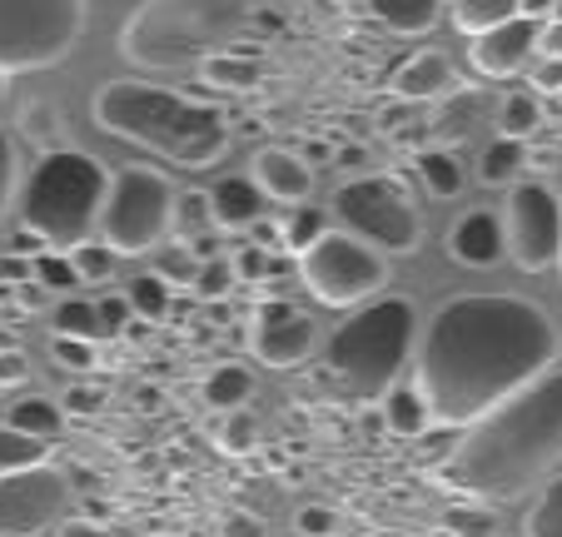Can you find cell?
<instances>
[{
  "label": "cell",
  "mask_w": 562,
  "mask_h": 537,
  "mask_svg": "<svg viewBox=\"0 0 562 537\" xmlns=\"http://www.w3.org/2000/svg\"><path fill=\"white\" fill-rule=\"evenodd\" d=\"M562 334L548 309L518 294H458L438 304L418 334L414 389L434 423L473 428L548 369H558Z\"/></svg>",
  "instance_id": "1"
},
{
  "label": "cell",
  "mask_w": 562,
  "mask_h": 537,
  "mask_svg": "<svg viewBox=\"0 0 562 537\" xmlns=\"http://www.w3.org/2000/svg\"><path fill=\"white\" fill-rule=\"evenodd\" d=\"M562 473V363L463 428L438 478L468 503H518Z\"/></svg>",
  "instance_id": "2"
},
{
  "label": "cell",
  "mask_w": 562,
  "mask_h": 537,
  "mask_svg": "<svg viewBox=\"0 0 562 537\" xmlns=\"http://www.w3.org/2000/svg\"><path fill=\"white\" fill-rule=\"evenodd\" d=\"M90 110H95V125L110 130L115 139L145 145L184 169H210L229 149L224 110L180 96V90H165V85L110 80L95 90Z\"/></svg>",
  "instance_id": "3"
},
{
  "label": "cell",
  "mask_w": 562,
  "mask_h": 537,
  "mask_svg": "<svg viewBox=\"0 0 562 537\" xmlns=\"http://www.w3.org/2000/svg\"><path fill=\"white\" fill-rule=\"evenodd\" d=\"M249 15V0H139L120 31V55L139 70L204 65L245 41Z\"/></svg>",
  "instance_id": "4"
},
{
  "label": "cell",
  "mask_w": 562,
  "mask_h": 537,
  "mask_svg": "<svg viewBox=\"0 0 562 537\" xmlns=\"http://www.w3.org/2000/svg\"><path fill=\"white\" fill-rule=\"evenodd\" d=\"M418 309L398 294L359 304L324 344V369L353 399H383L418 354Z\"/></svg>",
  "instance_id": "5"
},
{
  "label": "cell",
  "mask_w": 562,
  "mask_h": 537,
  "mask_svg": "<svg viewBox=\"0 0 562 537\" xmlns=\"http://www.w3.org/2000/svg\"><path fill=\"white\" fill-rule=\"evenodd\" d=\"M110 194V175L95 155L86 149H50L35 159L21 190V220L25 234L45 244V249L75 254L100 234V210Z\"/></svg>",
  "instance_id": "6"
},
{
  "label": "cell",
  "mask_w": 562,
  "mask_h": 537,
  "mask_svg": "<svg viewBox=\"0 0 562 537\" xmlns=\"http://www.w3.org/2000/svg\"><path fill=\"white\" fill-rule=\"evenodd\" d=\"M175 204H180V190L170 184V175H159L149 165H120L110 175V194H105V210H100L95 239L115 259L149 254L175 234Z\"/></svg>",
  "instance_id": "7"
},
{
  "label": "cell",
  "mask_w": 562,
  "mask_h": 537,
  "mask_svg": "<svg viewBox=\"0 0 562 537\" xmlns=\"http://www.w3.org/2000/svg\"><path fill=\"white\" fill-rule=\"evenodd\" d=\"M86 31V0H0V80L60 65Z\"/></svg>",
  "instance_id": "8"
},
{
  "label": "cell",
  "mask_w": 562,
  "mask_h": 537,
  "mask_svg": "<svg viewBox=\"0 0 562 537\" xmlns=\"http://www.w3.org/2000/svg\"><path fill=\"white\" fill-rule=\"evenodd\" d=\"M334 214L349 234H359L363 244H373L379 254H414L424 239V214L414 204L398 175H359L349 184L334 190Z\"/></svg>",
  "instance_id": "9"
},
{
  "label": "cell",
  "mask_w": 562,
  "mask_h": 537,
  "mask_svg": "<svg viewBox=\"0 0 562 537\" xmlns=\"http://www.w3.org/2000/svg\"><path fill=\"white\" fill-rule=\"evenodd\" d=\"M304 289L329 309H359L389 284V259L349 230H329L314 249L299 254Z\"/></svg>",
  "instance_id": "10"
},
{
  "label": "cell",
  "mask_w": 562,
  "mask_h": 537,
  "mask_svg": "<svg viewBox=\"0 0 562 537\" xmlns=\"http://www.w3.org/2000/svg\"><path fill=\"white\" fill-rule=\"evenodd\" d=\"M503 224H508V254L518 269L542 275L558 269L562 259V200L542 179H518L503 204Z\"/></svg>",
  "instance_id": "11"
},
{
  "label": "cell",
  "mask_w": 562,
  "mask_h": 537,
  "mask_svg": "<svg viewBox=\"0 0 562 537\" xmlns=\"http://www.w3.org/2000/svg\"><path fill=\"white\" fill-rule=\"evenodd\" d=\"M70 473L55 463L0 473V537H45L70 513Z\"/></svg>",
  "instance_id": "12"
},
{
  "label": "cell",
  "mask_w": 562,
  "mask_h": 537,
  "mask_svg": "<svg viewBox=\"0 0 562 537\" xmlns=\"http://www.w3.org/2000/svg\"><path fill=\"white\" fill-rule=\"evenodd\" d=\"M318 334H314V318L304 309H294L289 299H265L249 318V348L265 358L269 369H294L314 354Z\"/></svg>",
  "instance_id": "13"
},
{
  "label": "cell",
  "mask_w": 562,
  "mask_h": 537,
  "mask_svg": "<svg viewBox=\"0 0 562 537\" xmlns=\"http://www.w3.org/2000/svg\"><path fill=\"white\" fill-rule=\"evenodd\" d=\"M538 35H542L538 15H513V21L473 35V51H468L473 55V70L488 75V80H513V75H522V65L538 55Z\"/></svg>",
  "instance_id": "14"
},
{
  "label": "cell",
  "mask_w": 562,
  "mask_h": 537,
  "mask_svg": "<svg viewBox=\"0 0 562 537\" xmlns=\"http://www.w3.org/2000/svg\"><path fill=\"white\" fill-rule=\"evenodd\" d=\"M448 254L463 269H493L508 254V224L498 210H468L448 234Z\"/></svg>",
  "instance_id": "15"
},
{
  "label": "cell",
  "mask_w": 562,
  "mask_h": 537,
  "mask_svg": "<svg viewBox=\"0 0 562 537\" xmlns=\"http://www.w3.org/2000/svg\"><path fill=\"white\" fill-rule=\"evenodd\" d=\"M255 184L265 190V200H279V204H304L308 200V190H314V175H308V165L294 155V149H279V145H269V149H259L255 155Z\"/></svg>",
  "instance_id": "16"
},
{
  "label": "cell",
  "mask_w": 562,
  "mask_h": 537,
  "mask_svg": "<svg viewBox=\"0 0 562 537\" xmlns=\"http://www.w3.org/2000/svg\"><path fill=\"white\" fill-rule=\"evenodd\" d=\"M214 204V230H255L265 220V190L245 175H229L210 190Z\"/></svg>",
  "instance_id": "17"
},
{
  "label": "cell",
  "mask_w": 562,
  "mask_h": 537,
  "mask_svg": "<svg viewBox=\"0 0 562 537\" xmlns=\"http://www.w3.org/2000/svg\"><path fill=\"white\" fill-rule=\"evenodd\" d=\"M448 90H458V80L443 51H418L414 60H404L398 75H393V96H404V100H434V96H448Z\"/></svg>",
  "instance_id": "18"
},
{
  "label": "cell",
  "mask_w": 562,
  "mask_h": 537,
  "mask_svg": "<svg viewBox=\"0 0 562 537\" xmlns=\"http://www.w3.org/2000/svg\"><path fill=\"white\" fill-rule=\"evenodd\" d=\"M200 399L210 403L214 413H239L255 399V373H249L245 363H220V369H210V379L200 383Z\"/></svg>",
  "instance_id": "19"
},
{
  "label": "cell",
  "mask_w": 562,
  "mask_h": 537,
  "mask_svg": "<svg viewBox=\"0 0 562 537\" xmlns=\"http://www.w3.org/2000/svg\"><path fill=\"white\" fill-rule=\"evenodd\" d=\"M379 403H383V423H389L398 438H418V433L434 428V413H428L424 393H418L414 383H393Z\"/></svg>",
  "instance_id": "20"
},
{
  "label": "cell",
  "mask_w": 562,
  "mask_h": 537,
  "mask_svg": "<svg viewBox=\"0 0 562 537\" xmlns=\"http://www.w3.org/2000/svg\"><path fill=\"white\" fill-rule=\"evenodd\" d=\"M369 11L398 35H424L438 25L443 0H369Z\"/></svg>",
  "instance_id": "21"
},
{
  "label": "cell",
  "mask_w": 562,
  "mask_h": 537,
  "mask_svg": "<svg viewBox=\"0 0 562 537\" xmlns=\"http://www.w3.org/2000/svg\"><path fill=\"white\" fill-rule=\"evenodd\" d=\"M60 423H65L60 403H55V399H41V393H25V399H15L11 409H5V428L31 433V438H45V443L60 433Z\"/></svg>",
  "instance_id": "22"
},
{
  "label": "cell",
  "mask_w": 562,
  "mask_h": 537,
  "mask_svg": "<svg viewBox=\"0 0 562 537\" xmlns=\"http://www.w3.org/2000/svg\"><path fill=\"white\" fill-rule=\"evenodd\" d=\"M414 169L434 200H453V194H463V184H468L463 159L448 155V149H424V155H414Z\"/></svg>",
  "instance_id": "23"
},
{
  "label": "cell",
  "mask_w": 562,
  "mask_h": 537,
  "mask_svg": "<svg viewBox=\"0 0 562 537\" xmlns=\"http://www.w3.org/2000/svg\"><path fill=\"white\" fill-rule=\"evenodd\" d=\"M448 11H453V25L463 35H483L493 25L522 15V0H448Z\"/></svg>",
  "instance_id": "24"
},
{
  "label": "cell",
  "mask_w": 562,
  "mask_h": 537,
  "mask_svg": "<svg viewBox=\"0 0 562 537\" xmlns=\"http://www.w3.org/2000/svg\"><path fill=\"white\" fill-rule=\"evenodd\" d=\"M522 165H528V149H522V139H493L488 149H483V165H477V175H483V184H518L522 179Z\"/></svg>",
  "instance_id": "25"
},
{
  "label": "cell",
  "mask_w": 562,
  "mask_h": 537,
  "mask_svg": "<svg viewBox=\"0 0 562 537\" xmlns=\"http://www.w3.org/2000/svg\"><path fill=\"white\" fill-rule=\"evenodd\" d=\"M200 75L210 85H220V90H255L259 60H249V55H239V51H224V55H214V60H204Z\"/></svg>",
  "instance_id": "26"
},
{
  "label": "cell",
  "mask_w": 562,
  "mask_h": 537,
  "mask_svg": "<svg viewBox=\"0 0 562 537\" xmlns=\"http://www.w3.org/2000/svg\"><path fill=\"white\" fill-rule=\"evenodd\" d=\"M125 299H130V314L135 318L159 324V318L170 314V279L165 275H139V279H130Z\"/></svg>",
  "instance_id": "27"
},
{
  "label": "cell",
  "mask_w": 562,
  "mask_h": 537,
  "mask_svg": "<svg viewBox=\"0 0 562 537\" xmlns=\"http://www.w3.org/2000/svg\"><path fill=\"white\" fill-rule=\"evenodd\" d=\"M41 463H50V443L0 428V473H21V468H41Z\"/></svg>",
  "instance_id": "28"
},
{
  "label": "cell",
  "mask_w": 562,
  "mask_h": 537,
  "mask_svg": "<svg viewBox=\"0 0 562 537\" xmlns=\"http://www.w3.org/2000/svg\"><path fill=\"white\" fill-rule=\"evenodd\" d=\"M498 130H503L508 139L538 135V130H542V105H538V96H532V90H513V96L498 105Z\"/></svg>",
  "instance_id": "29"
},
{
  "label": "cell",
  "mask_w": 562,
  "mask_h": 537,
  "mask_svg": "<svg viewBox=\"0 0 562 537\" xmlns=\"http://www.w3.org/2000/svg\"><path fill=\"white\" fill-rule=\"evenodd\" d=\"M329 234V220H324V210H294L284 224H279V249H289V254H304V249H314L318 239Z\"/></svg>",
  "instance_id": "30"
},
{
  "label": "cell",
  "mask_w": 562,
  "mask_h": 537,
  "mask_svg": "<svg viewBox=\"0 0 562 537\" xmlns=\"http://www.w3.org/2000/svg\"><path fill=\"white\" fill-rule=\"evenodd\" d=\"M214 230V204H210V194L204 190H190V194H180V204H175V239H194L200 244L204 234Z\"/></svg>",
  "instance_id": "31"
},
{
  "label": "cell",
  "mask_w": 562,
  "mask_h": 537,
  "mask_svg": "<svg viewBox=\"0 0 562 537\" xmlns=\"http://www.w3.org/2000/svg\"><path fill=\"white\" fill-rule=\"evenodd\" d=\"M443 533L448 537H498V517H493L488 503H453L443 513Z\"/></svg>",
  "instance_id": "32"
},
{
  "label": "cell",
  "mask_w": 562,
  "mask_h": 537,
  "mask_svg": "<svg viewBox=\"0 0 562 537\" xmlns=\"http://www.w3.org/2000/svg\"><path fill=\"white\" fill-rule=\"evenodd\" d=\"M55 334L100 344V338H105V328H100V309L86 304V299H65V304H55Z\"/></svg>",
  "instance_id": "33"
},
{
  "label": "cell",
  "mask_w": 562,
  "mask_h": 537,
  "mask_svg": "<svg viewBox=\"0 0 562 537\" xmlns=\"http://www.w3.org/2000/svg\"><path fill=\"white\" fill-rule=\"evenodd\" d=\"M55 130H60V115H55V105L35 100V105L21 110V135L31 139V145H41V155H50V149H65Z\"/></svg>",
  "instance_id": "34"
},
{
  "label": "cell",
  "mask_w": 562,
  "mask_h": 537,
  "mask_svg": "<svg viewBox=\"0 0 562 537\" xmlns=\"http://www.w3.org/2000/svg\"><path fill=\"white\" fill-rule=\"evenodd\" d=\"M528 537H562V473L542 488V497L528 513Z\"/></svg>",
  "instance_id": "35"
},
{
  "label": "cell",
  "mask_w": 562,
  "mask_h": 537,
  "mask_svg": "<svg viewBox=\"0 0 562 537\" xmlns=\"http://www.w3.org/2000/svg\"><path fill=\"white\" fill-rule=\"evenodd\" d=\"M70 259H75V275H80V284H105V279L115 275V254H110L100 239L80 244Z\"/></svg>",
  "instance_id": "36"
},
{
  "label": "cell",
  "mask_w": 562,
  "mask_h": 537,
  "mask_svg": "<svg viewBox=\"0 0 562 537\" xmlns=\"http://www.w3.org/2000/svg\"><path fill=\"white\" fill-rule=\"evenodd\" d=\"M15 194H21V165H15V139H11V130L0 125V220H5V210L15 204Z\"/></svg>",
  "instance_id": "37"
},
{
  "label": "cell",
  "mask_w": 562,
  "mask_h": 537,
  "mask_svg": "<svg viewBox=\"0 0 562 537\" xmlns=\"http://www.w3.org/2000/svg\"><path fill=\"white\" fill-rule=\"evenodd\" d=\"M50 358H55V363H65V369H75V373H86V369H95L100 348L90 344V338H65V334H55V338H50Z\"/></svg>",
  "instance_id": "38"
},
{
  "label": "cell",
  "mask_w": 562,
  "mask_h": 537,
  "mask_svg": "<svg viewBox=\"0 0 562 537\" xmlns=\"http://www.w3.org/2000/svg\"><path fill=\"white\" fill-rule=\"evenodd\" d=\"M35 275H41V284L45 289H70V284H80V275H75V259L70 254H35Z\"/></svg>",
  "instance_id": "39"
},
{
  "label": "cell",
  "mask_w": 562,
  "mask_h": 537,
  "mask_svg": "<svg viewBox=\"0 0 562 537\" xmlns=\"http://www.w3.org/2000/svg\"><path fill=\"white\" fill-rule=\"evenodd\" d=\"M220 443L229 448V454H249V448H255V418H249L245 409H239V413H224Z\"/></svg>",
  "instance_id": "40"
},
{
  "label": "cell",
  "mask_w": 562,
  "mask_h": 537,
  "mask_svg": "<svg viewBox=\"0 0 562 537\" xmlns=\"http://www.w3.org/2000/svg\"><path fill=\"white\" fill-rule=\"evenodd\" d=\"M229 284H234V259H204V269L194 275V289L204 299H220Z\"/></svg>",
  "instance_id": "41"
},
{
  "label": "cell",
  "mask_w": 562,
  "mask_h": 537,
  "mask_svg": "<svg viewBox=\"0 0 562 537\" xmlns=\"http://www.w3.org/2000/svg\"><path fill=\"white\" fill-rule=\"evenodd\" d=\"M265 275H274V259H269L259 244H249V249L234 254V279H245V284H259Z\"/></svg>",
  "instance_id": "42"
},
{
  "label": "cell",
  "mask_w": 562,
  "mask_h": 537,
  "mask_svg": "<svg viewBox=\"0 0 562 537\" xmlns=\"http://www.w3.org/2000/svg\"><path fill=\"white\" fill-rule=\"evenodd\" d=\"M95 309H100V328H105V338L125 334V324H130V299L125 294H110L105 304H95Z\"/></svg>",
  "instance_id": "43"
},
{
  "label": "cell",
  "mask_w": 562,
  "mask_h": 537,
  "mask_svg": "<svg viewBox=\"0 0 562 537\" xmlns=\"http://www.w3.org/2000/svg\"><path fill=\"white\" fill-rule=\"evenodd\" d=\"M334 523H339V517H334L329 507H304V513H299V533L304 537H329Z\"/></svg>",
  "instance_id": "44"
},
{
  "label": "cell",
  "mask_w": 562,
  "mask_h": 537,
  "mask_svg": "<svg viewBox=\"0 0 562 537\" xmlns=\"http://www.w3.org/2000/svg\"><path fill=\"white\" fill-rule=\"evenodd\" d=\"M100 403H105V393H100V389H70L60 409H65V413H95Z\"/></svg>",
  "instance_id": "45"
},
{
  "label": "cell",
  "mask_w": 562,
  "mask_h": 537,
  "mask_svg": "<svg viewBox=\"0 0 562 537\" xmlns=\"http://www.w3.org/2000/svg\"><path fill=\"white\" fill-rule=\"evenodd\" d=\"M538 55H542V60H562V21H542Z\"/></svg>",
  "instance_id": "46"
},
{
  "label": "cell",
  "mask_w": 562,
  "mask_h": 537,
  "mask_svg": "<svg viewBox=\"0 0 562 537\" xmlns=\"http://www.w3.org/2000/svg\"><path fill=\"white\" fill-rule=\"evenodd\" d=\"M224 537H265V527H259V517H249V513H229L224 517Z\"/></svg>",
  "instance_id": "47"
},
{
  "label": "cell",
  "mask_w": 562,
  "mask_h": 537,
  "mask_svg": "<svg viewBox=\"0 0 562 537\" xmlns=\"http://www.w3.org/2000/svg\"><path fill=\"white\" fill-rule=\"evenodd\" d=\"M25 379V358L21 354H0V383H21Z\"/></svg>",
  "instance_id": "48"
},
{
  "label": "cell",
  "mask_w": 562,
  "mask_h": 537,
  "mask_svg": "<svg viewBox=\"0 0 562 537\" xmlns=\"http://www.w3.org/2000/svg\"><path fill=\"white\" fill-rule=\"evenodd\" d=\"M538 90H562V60H548L538 70Z\"/></svg>",
  "instance_id": "49"
},
{
  "label": "cell",
  "mask_w": 562,
  "mask_h": 537,
  "mask_svg": "<svg viewBox=\"0 0 562 537\" xmlns=\"http://www.w3.org/2000/svg\"><path fill=\"white\" fill-rule=\"evenodd\" d=\"M55 537H105V527H95V523H65Z\"/></svg>",
  "instance_id": "50"
},
{
  "label": "cell",
  "mask_w": 562,
  "mask_h": 537,
  "mask_svg": "<svg viewBox=\"0 0 562 537\" xmlns=\"http://www.w3.org/2000/svg\"><path fill=\"white\" fill-rule=\"evenodd\" d=\"M548 11H558V0H522V15H538V21H548Z\"/></svg>",
  "instance_id": "51"
},
{
  "label": "cell",
  "mask_w": 562,
  "mask_h": 537,
  "mask_svg": "<svg viewBox=\"0 0 562 537\" xmlns=\"http://www.w3.org/2000/svg\"><path fill=\"white\" fill-rule=\"evenodd\" d=\"M21 304L25 309H41L45 304V284H21Z\"/></svg>",
  "instance_id": "52"
},
{
  "label": "cell",
  "mask_w": 562,
  "mask_h": 537,
  "mask_svg": "<svg viewBox=\"0 0 562 537\" xmlns=\"http://www.w3.org/2000/svg\"><path fill=\"white\" fill-rule=\"evenodd\" d=\"M558 269H562V259H558Z\"/></svg>",
  "instance_id": "53"
}]
</instances>
